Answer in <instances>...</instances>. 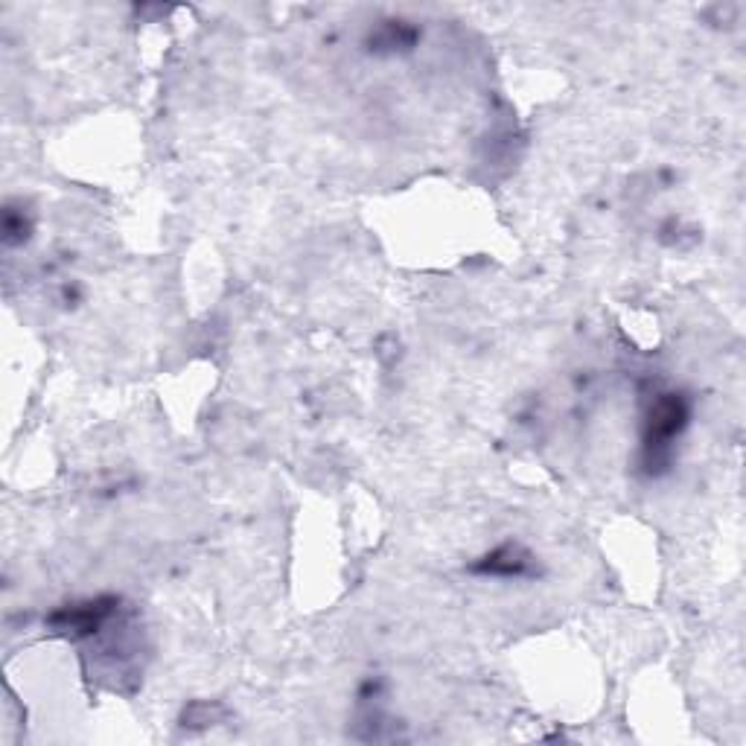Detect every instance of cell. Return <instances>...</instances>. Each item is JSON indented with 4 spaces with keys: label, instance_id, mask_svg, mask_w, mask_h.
Here are the masks:
<instances>
[{
    "label": "cell",
    "instance_id": "cell-2",
    "mask_svg": "<svg viewBox=\"0 0 746 746\" xmlns=\"http://www.w3.org/2000/svg\"><path fill=\"white\" fill-rule=\"evenodd\" d=\"M528 557L519 545H502L496 552L484 557V562L479 566V571L484 574H498V578H519L528 571Z\"/></svg>",
    "mask_w": 746,
    "mask_h": 746
},
{
    "label": "cell",
    "instance_id": "cell-1",
    "mask_svg": "<svg viewBox=\"0 0 746 746\" xmlns=\"http://www.w3.org/2000/svg\"><path fill=\"white\" fill-rule=\"evenodd\" d=\"M688 423V406L680 394H665L650 412L645 434V450L647 455H656L671 446V441L685 429Z\"/></svg>",
    "mask_w": 746,
    "mask_h": 746
}]
</instances>
